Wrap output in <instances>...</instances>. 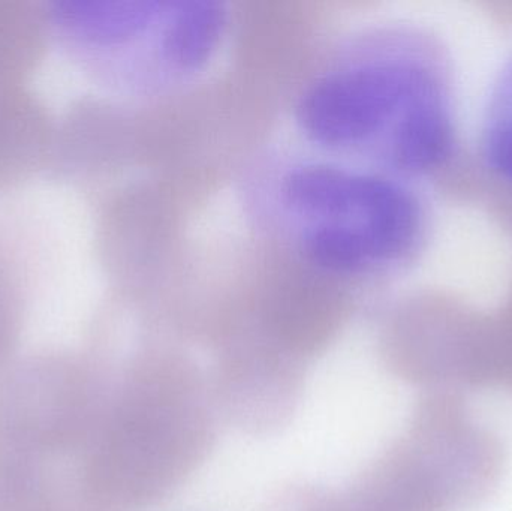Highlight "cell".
<instances>
[{"mask_svg": "<svg viewBox=\"0 0 512 511\" xmlns=\"http://www.w3.org/2000/svg\"><path fill=\"white\" fill-rule=\"evenodd\" d=\"M294 125L313 152L406 180L432 173L456 146L447 60L417 30L363 33L304 84Z\"/></svg>", "mask_w": 512, "mask_h": 511, "instance_id": "1", "label": "cell"}, {"mask_svg": "<svg viewBox=\"0 0 512 511\" xmlns=\"http://www.w3.org/2000/svg\"><path fill=\"white\" fill-rule=\"evenodd\" d=\"M251 195L274 239L330 278L393 275L414 261L426 239V210L409 180L306 147L271 156Z\"/></svg>", "mask_w": 512, "mask_h": 511, "instance_id": "2", "label": "cell"}, {"mask_svg": "<svg viewBox=\"0 0 512 511\" xmlns=\"http://www.w3.org/2000/svg\"><path fill=\"white\" fill-rule=\"evenodd\" d=\"M72 18L105 74L155 96L200 81L221 57L231 27L221 2L89 3Z\"/></svg>", "mask_w": 512, "mask_h": 511, "instance_id": "3", "label": "cell"}, {"mask_svg": "<svg viewBox=\"0 0 512 511\" xmlns=\"http://www.w3.org/2000/svg\"><path fill=\"white\" fill-rule=\"evenodd\" d=\"M481 144L489 167L512 183V57L502 66L490 90Z\"/></svg>", "mask_w": 512, "mask_h": 511, "instance_id": "4", "label": "cell"}]
</instances>
